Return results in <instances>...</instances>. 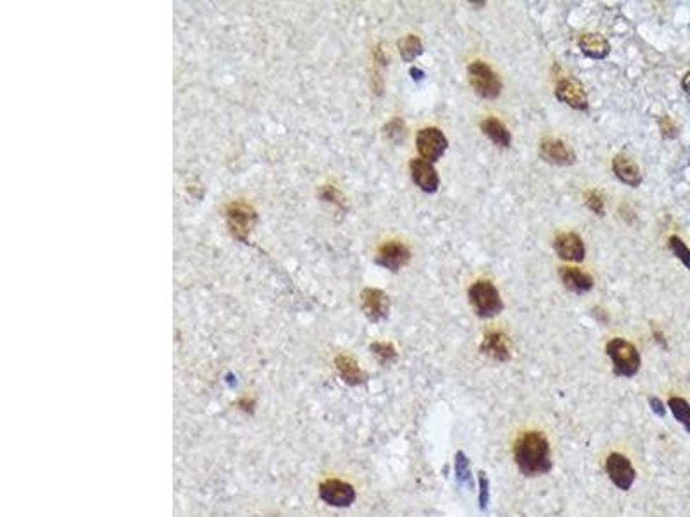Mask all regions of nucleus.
Returning <instances> with one entry per match:
<instances>
[{
  "label": "nucleus",
  "mask_w": 690,
  "mask_h": 517,
  "mask_svg": "<svg viewBox=\"0 0 690 517\" xmlns=\"http://www.w3.org/2000/svg\"><path fill=\"white\" fill-rule=\"evenodd\" d=\"M580 50L590 59H606L611 52V45L602 35L599 33H583L578 40Z\"/></svg>",
  "instance_id": "nucleus-19"
},
{
  "label": "nucleus",
  "mask_w": 690,
  "mask_h": 517,
  "mask_svg": "<svg viewBox=\"0 0 690 517\" xmlns=\"http://www.w3.org/2000/svg\"><path fill=\"white\" fill-rule=\"evenodd\" d=\"M469 302L476 311V314L484 319L497 316L503 312L504 302L501 299L499 290L489 280H478L469 287Z\"/></svg>",
  "instance_id": "nucleus-2"
},
{
  "label": "nucleus",
  "mask_w": 690,
  "mask_h": 517,
  "mask_svg": "<svg viewBox=\"0 0 690 517\" xmlns=\"http://www.w3.org/2000/svg\"><path fill=\"white\" fill-rule=\"evenodd\" d=\"M361 305H363L364 314L368 319L378 323L385 319L390 311V299L383 290L380 288H364L361 292Z\"/></svg>",
  "instance_id": "nucleus-10"
},
{
  "label": "nucleus",
  "mask_w": 690,
  "mask_h": 517,
  "mask_svg": "<svg viewBox=\"0 0 690 517\" xmlns=\"http://www.w3.org/2000/svg\"><path fill=\"white\" fill-rule=\"evenodd\" d=\"M668 246H669V250L675 254L677 258H680V261L684 262L685 268H687L690 271V249L687 245H685V242L682 240V238H678V237H675V234H673V237H669Z\"/></svg>",
  "instance_id": "nucleus-26"
},
{
  "label": "nucleus",
  "mask_w": 690,
  "mask_h": 517,
  "mask_svg": "<svg viewBox=\"0 0 690 517\" xmlns=\"http://www.w3.org/2000/svg\"><path fill=\"white\" fill-rule=\"evenodd\" d=\"M606 352L613 360V369L616 376L632 378L641 369V354L633 343L623 338H613L606 345Z\"/></svg>",
  "instance_id": "nucleus-3"
},
{
  "label": "nucleus",
  "mask_w": 690,
  "mask_h": 517,
  "mask_svg": "<svg viewBox=\"0 0 690 517\" xmlns=\"http://www.w3.org/2000/svg\"><path fill=\"white\" fill-rule=\"evenodd\" d=\"M682 86H684L685 92H687L689 95H690V71L687 74H685L684 80H682Z\"/></svg>",
  "instance_id": "nucleus-32"
},
{
  "label": "nucleus",
  "mask_w": 690,
  "mask_h": 517,
  "mask_svg": "<svg viewBox=\"0 0 690 517\" xmlns=\"http://www.w3.org/2000/svg\"><path fill=\"white\" fill-rule=\"evenodd\" d=\"M320 499L332 507H349L354 504L356 489L345 481L327 480L320 485Z\"/></svg>",
  "instance_id": "nucleus-8"
},
{
  "label": "nucleus",
  "mask_w": 690,
  "mask_h": 517,
  "mask_svg": "<svg viewBox=\"0 0 690 517\" xmlns=\"http://www.w3.org/2000/svg\"><path fill=\"white\" fill-rule=\"evenodd\" d=\"M320 195H321V198H323V201L333 202V203H337V206L345 207V197H344L342 194H340L339 190H337L335 186L324 185L323 188H321Z\"/></svg>",
  "instance_id": "nucleus-29"
},
{
  "label": "nucleus",
  "mask_w": 690,
  "mask_h": 517,
  "mask_svg": "<svg viewBox=\"0 0 690 517\" xmlns=\"http://www.w3.org/2000/svg\"><path fill=\"white\" fill-rule=\"evenodd\" d=\"M454 471H456V481L460 487H462V485L473 487V476H472V469H469V459L462 450H460V452L456 453Z\"/></svg>",
  "instance_id": "nucleus-23"
},
{
  "label": "nucleus",
  "mask_w": 690,
  "mask_h": 517,
  "mask_svg": "<svg viewBox=\"0 0 690 517\" xmlns=\"http://www.w3.org/2000/svg\"><path fill=\"white\" fill-rule=\"evenodd\" d=\"M540 158L556 166H570L575 162V154L563 140L546 138L540 142Z\"/></svg>",
  "instance_id": "nucleus-13"
},
{
  "label": "nucleus",
  "mask_w": 690,
  "mask_h": 517,
  "mask_svg": "<svg viewBox=\"0 0 690 517\" xmlns=\"http://www.w3.org/2000/svg\"><path fill=\"white\" fill-rule=\"evenodd\" d=\"M411 74H413L414 80H423V76H425V73H423L421 69H416V68L411 69Z\"/></svg>",
  "instance_id": "nucleus-33"
},
{
  "label": "nucleus",
  "mask_w": 690,
  "mask_h": 517,
  "mask_svg": "<svg viewBox=\"0 0 690 517\" xmlns=\"http://www.w3.org/2000/svg\"><path fill=\"white\" fill-rule=\"evenodd\" d=\"M480 128L481 131H484V135L489 136L497 147H503V148L511 147V133H509V129L505 128L503 121H499L497 117H492V116L485 117V119L480 123Z\"/></svg>",
  "instance_id": "nucleus-20"
},
{
  "label": "nucleus",
  "mask_w": 690,
  "mask_h": 517,
  "mask_svg": "<svg viewBox=\"0 0 690 517\" xmlns=\"http://www.w3.org/2000/svg\"><path fill=\"white\" fill-rule=\"evenodd\" d=\"M649 405H650V410H653V412L656 414V416H660V417H665L666 416V407H665V403H662L657 397H650L649 398Z\"/></svg>",
  "instance_id": "nucleus-31"
},
{
  "label": "nucleus",
  "mask_w": 690,
  "mask_h": 517,
  "mask_svg": "<svg viewBox=\"0 0 690 517\" xmlns=\"http://www.w3.org/2000/svg\"><path fill=\"white\" fill-rule=\"evenodd\" d=\"M480 350L481 354L489 355L490 359L497 360V362H505V360L511 359V342L503 331H489L484 336Z\"/></svg>",
  "instance_id": "nucleus-15"
},
{
  "label": "nucleus",
  "mask_w": 690,
  "mask_h": 517,
  "mask_svg": "<svg viewBox=\"0 0 690 517\" xmlns=\"http://www.w3.org/2000/svg\"><path fill=\"white\" fill-rule=\"evenodd\" d=\"M371 352L382 364H394L397 360V348L388 342H375L371 343Z\"/></svg>",
  "instance_id": "nucleus-24"
},
{
  "label": "nucleus",
  "mask_w": 690,
  "mask_h": 517,
  "mask_svg": "<svg viewBox=\"0 0 690 517\" xmlns=\"http://www.w3.org/2000/svg\"><path fill=\"white\" fill-rule=\"evenodd\" d=\"M554 93L556 99L563 102V104L570 105L571 109H576V111H585L589 107V99H587L585 88L575 78H564V80H561L556 85Z\"/></svg>",
  "instance_id": "nucleus-11"
},
{
  "label": "nucleus",
  "mask_w": 690,
  "mask_h": 517,
  "mask_svg": "<svg viewBox=\"0 0 690 517\" xmlns=\"http://www.w3.org/2000/svg\"><path fill=\"white\" fill-rule=\"evenodd\" d=\"M468 78L469 85L473 86L474 92L481 97V99L493 100L501 95L503 83H501L499 76L492 68L484 61H474L468 66Z\"/></svg>",
  "instance_id": "nucleus-4"
},
{
  "label": "nucleus",
  "mask_w": 690,
  "mask_h": 517,
  "mask_svg": "<svg viewBox=\"0 0 690 517\" xmlns=\"http://www.w3.org/2000/svg\"><path fill=\"white\" fill-rule=\"evenodd\" d=\"M335 366H337V371H339L340 378H342L347 385L356 386L366 381V373L361 369L359 364L356 362V359L351 357V355L347 354L337 355Z\"/></svg>",
  "instance_id": "nucleus-18"
},
{
  "label": "nucleus",
  "mask_w": 690,
  "mask_h": 517,
  "mask_svg": "<svg viewBox=\"0 0 690 517\" xmlns=\"http://www.w3.org/2000/svg\"><path fill=\"white\" fill-rule=\"evenodd\" d=\"M613 171L618 176L619 182L625 185L637 188L642 183V172L637 162L626 154H616L613 159Z\"/></svg>",
  "instance_id": "nucleus-16"
},
{
  "label": "nucleus",
  "mask_w": 690,
  "mask_h": 517,
  "mask_svg": "<svg viewBox=\"0 0 690 517\" xmlns=\"http://www.w3.org/2000/svg\"><path fill=\"white\" fill-rule=\"evenodd\" d=\"M478 488H480V509L481 511H485L487 509V505H489V499H490V487H489V477H487V474L485 473H478Z\"/></svg>",
  "instance_id": "nucleus-28"
},
{
  "label": "nucleus",
  "mask_w": 690,
  "mask_h": 517,
  "mask_svg": "<svg viewBox=\"0 0 690 517\" xmlns=\"http://www.w3.org/2000/svg\"><path fill=\"white\" fill-rule=\"evenodd\" d=\"M513 457L521 474L533 477L552 469L551 445L540 431H525L513 445Z\"/></svg>",
  "instance_id": "nucleus-1"
},
{
  "label": "nucleus",
  "mask_w": 690,
  "mask_h": 517,
  "mask_svg": "<svg viewBox=\"0 0 690 517\" xmlns=\"http://www.w3.org/2000/svg\"><path fill=\"white\" fill-rule=\"evenodd\" d=\"M447 138L445 135L442 133L440 128L428 126L419 129L416 135V148L421 155V159L428 160V162H435L445 154L447 150Z\"/></svg>",
  "instance_id": "nucleus-6"
},
{
  "label": "nucleus",
  "mask_w": 690,
  "mask_h": 517,
  "mask_svg": "<svg viewBox=\"0 0 690 517\" xmlns=\"http://www.w3.org/2000/svg\"><path fill=\"white\" fill-rule=\"evenodd\" d=\"M383 131H385V136L390 140V142L401 143L402 140L406 138V123H404L401 117H395V119H392L390 123L383 128Z\"/></svg>",
  "instance_id": "nucleus-25"
},
{
  "label": "nucleus",
  "mask_w": 690,
  "mask_h": 517,
  "mask_svg": "<svg viewBox=\"0 0 690 517\" xmlns=\"http://www.w3.org/2000/svg\"><path fill=\"white\" fill-rule=\"evenodd\" d=\"M660 128H661L662 136H666V138H675V136L678 135V128H677L675 121H673L669 116L661 117Z\"/></svg>",
  "instance_id": "nucleus-30"
},
{
  "label": "nucleus",
  "mask_w": 690,
  "mask_h": 517,
  "mask_svg": "<svg viewBox=\"0 0 690 517\" xmlns=\"http://www.w3.org/2000/svg\"><path fill=\"white\" fill-rule=\"evenodd\" d=\"M409 170H411V176H413V182L416 183L423 191H426V194H433V191L438 190L440 178H438V172L435 171V167L431 166V162H428V160L413 159L409 162Z\"/></svg>",
  "instance_id": "nucleus-14"
},
{
  "label": "nucleus",
  "mask_w": 690,
  "mask_h": 517,
  "mask_svg": "<svg viewBox=\"0 0 690 517\" xmlns=\"http://www.w3.org/2000/svg\"><path fill=\"white\" fill-rule=\"evenodd\" d=\"M409 261L411 250L399 240L385 242V244L380 246L378 252H376V262L394 273L409 264Z\"/></svg>",
  "instance_id": "nucleus-9"
},
{
  "label": "nucleus",
  "mask_w": 690,
  "mask_h": 517,
  "mask_svg": "<svg viewBox=\"0 0 690 517\" xmlns=\"http://www.w3.org/2000/svg\"><path fill=\"white\" fill-rule=\"evenodd\" d=\"M397 47L404 62H413L414 59L423 54V43L416 35H406V37L399 40Z\"/></svg>",
  "instance_id": "nucleus-21"
},
{
  "label": "nucleus",
  "mask_w": 690,
  "mask_h": 517,
  "mask_svg": "<svg viewBox=\"0 0 690 517\" xmlns=\"http://www.w3.org/2000/svg\"><path fill=\"white\" fill-rule=\"evenodd\" d=\"M225 214L230 231L238 240H245L257 221V213L254 210V207L244 201L230 202L226 206Z\"/></svg>",
  "instance_id": "nucleus-5"
},
{
  "label": "nucleus",
  "mask_w": 690,
  "mask_h": 517,
  "mask_svg": "<svg viewBox=\"0 0 690 517\" xmlns=\"http://www.w3.org/2000/svg\"><path fill=\"white\" fill-rule=\"evenodd\" d=\"M606 473L609 476V480L613 481V485L623 492L630 489L633 487L635 477H637V473H635L632 462H630L628 457L621 456V453H609L606 459Z\"/></svg>",
  "instance_id": "nucleus-7"
},
{
  "label": "nucleus",
  "mask_w": 690,
  "mask_h": 517,
  "mask_svg": "<svg viewBox=\"0 0 690 517\" xmlns=\"http://www.w3.org/2000/svg\"><path fill=\"white\" fill-rule=\"evenodd\" d=\"M585 203L587 207L592 210L594 214L604 215V198L602 195L599 194L597 190H590L585 194Z\"/></svg>",
  "instance_id": "nucleus-27"
},
{
  "label": "nucleus",
  "mask_w": 690,
  "mask_h": 517,
  "mask_svg": "<svg viewBox=\"0 0 690 517\" xmlns=\"http://www.w3.org/2000/svg\"><path fill=\"white\" fill-rule=\"evenodd\" d=\"M559 278H561V283L564 285V288L570 290V292L573 293L590 292L592 287H594V280H592L590 274L583 273L582 269L578 268L563 266V268H559Z\"/></svg>",
  "instance_id": "nucleus-17"
},
{
  "label": "nucleus",
  "mask_w": 690,
  "mask_h": 517,
  "mask_svg": "<svg viewBox=\"0 0 690 517\" xmlns=\"http://www.w3.org/2000/svg\"><path fill=\"white\" fill-rule=\"evenodd\" d=\"M668 407L672 410L673 417L684 426L687 433H690V403L682 397H672L668 400Z\"/></svg>",
  "instance_id": "nucleus-22"
},
{
  "label": "nucleus",
  "mask_w": 690,
  "mask_h": 517,
  "mask_svg": "<svg viewBox=\"0 0 690 517\" xmlns=\"http://www.w3.org/2000/svg\"><path fill=\"white\" fill-rule=\"evenodd\" d=\"M554 249L563 261L582 262L585 258V245L576 233L564 231L559 233L554 240Z\"/></svg>",
  "instance_id": "nucleus-12"
}]
</instances>
